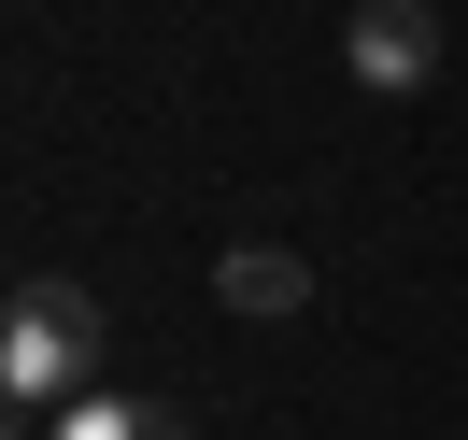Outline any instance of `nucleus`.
Segmentation results:
<instances>
[{
  "label": "nucleus",
  "instance_id": "nucleus-1",
  "mask_svg": "<svg viewBox=\"0 0 468 440\" xmlns=\"http://www.w3.org/2000/svg\"><path fill=\"white\" fill-rule=\"evenodd\" d=\"M100 341H114V313H100L86 284H58V270H29V284L0 298V383H15L29 412L100 398Z\"/></svg>",
  "mask_w": 468,
  "mask_h": 440
},
{
  "label": "nucleus",
  "instance_id": "nucleus-4",
  "mask_svg": "<svg viewBox=\"0 0 468 440\" xmlns=\"http://www.w3.org/2000/svg\"><path fill=\"white\" fill-rule=\"evenodd\" d=\"M58 440H185V426H171L156 398H114V383H100V398H71V412H58Z\"/></svg>",
  "mask_w": 468,
  "mask_h": 440
},
{
  "label": "nucleus",
  "instance_id": "nucleus-3",
  "mask_svg": "<svg viewBox=\"0 0 468 440\" xmlns=\"http://www.w3.org/2000/svg\"><path fill=\"white\" fill-rule=\"evenodd\" d=\"M213 298H228V313H256V327H284V313H313V256L241 241V256H213Z\"/></svg>",
  "mask_w": 468,
  "mask_h": 440
},
{
  "label": "nucleus",
  "instance_id": "nucleus-2",
  "mask_svg": "<svg viewBox=\"0 0 468 440\" xmlns=\"http://www.w3.org/2000/svg\"><path fill=\"white\" fill-rule=\"evenodd\" d=\"M341 58H355V86H369V100H411V86L440 71V15H426V0H355Z\"/></svg>",
  "mask_w": 468,
  "mask_h": 440
}]
</instances>
